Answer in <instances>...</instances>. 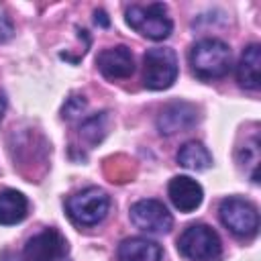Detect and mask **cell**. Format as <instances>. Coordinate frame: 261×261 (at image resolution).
Listing matches in <instances>:
<instances>
[{
  "instance_id": "cell-1",
  "label": "cell",
  "mask_w": 261,
  "mask_h": 261,
  "mask_svg": "<svg viewBox=\"0 0 261 261\" xmlns=\"http://www.w3.org/2000/svg\"><path fill=\"white\" fill-rule=\"evenodd\" d=\"M190 65L200 80L224 77L232 67L230 47L220 39H202L190 49Z\"/></svg>"
},
{
  "instance_id": "cell-2",
  "label": "cell",
  "mask_w": 261,
  "mask_h": 261,
  "mask_svg": "<svg viewBox=\"0 0 261 261\" xmlns=\"http://www.w3.org/2000/svg\"><path fill=\"white\" fill-rule=\"evenodd\" d=\"M126 22L139 35L151 41H163L171 35L173 22L167 16V6L163 2L153 4H133L126 8Z\"/></svg>"
},
{
  "instance_id": "cell-3",
  "label": "cell",
  "mask_w": 261,
  "mask_h": 261,
  "mask_svg": "<svg viewBox=\"0 0 261 261\" xmlns=\"http://www.w3.org/2000/svg\"><path fill=\"white\" fill-rule=\"evenodd\" d=\"M179 73L177 55L169 47H153L143 55V84L149 90H167Z\"/></svg>"
},
{
  "instance_id": "cell-4",
  "label": "cell",
  "mask_w": 261,
  "mask_h": 261,
  "mask_svg": "<svg viewBox=\"0 0 261 261\" xmlns=\"http://www.w3.org/2000/svg\"><path fill=\"white\" fill-rule=\"evenodd\" d=\"M65 210H67L69 218L75 224L94 226L100 220H104V216L108 214L110 198L100 188H86V190H82V192H77V194L67 198Z\"/></svg>"
},
{
  "instance_id": "cell-5",
  "label": "cell",
  "mask_w": 261,
  "mask_h": 261,
  "mask_svg": "<svg viewBox=\"0 0 261 261\" xmlns=\"http://www.w3.org/2000/svg\"><path fill=\"white\" fill-rule=\"evenodd\" d=\"M177 251L190 261H216L222 245L208 224H190L177 239Z\"/></svg>"
},
{
  "instance_id": "cell-6",
  "label": "cell",
  "mask_w": 261,
  "mask_h": 261,
  "mask_svg": "<svg viewBox=\"0 0 261 261\" xmlns=\"http://www.w3.org/2000/svg\"><path fill=\"white\" fill-rule=\"evenodd\" d=\"M220 220L222 224L241 239H251L259 230V212L257 208L239 196H228L220 202Z\"/></svg>"
},
{
  "instance_id": "cell-7",
  "label": "cell",
  "mask_w": 261,
  "mask_h": 261,
  "mask_svg": "<svg viewBox=\"0 0 261 261\" xmlns=\"http://www.w3.org/2000/svg\"><path fill=\"white\" fill-rule=\"evenodd\" d=\"M69 245L65 237L55 228H45L43 232L29 239L24 247L27 261H69Z\"/></svg>"
},
{
  "instance_id": "cell-8",
  "label": "cell",
  "mask_w": 261,
  "mask_h": 261,
  "mask_svg": "<svg viewBox=\"0 0 261 261\" xmlns=\"http://www.w3.org/2000/svg\"><path fill=\"white\" fill-rule=\"evenodd\" d=\"M130 220L137 228L145 232H169L173 218L163 202L147 198L130 206Z\"/></svg>"
},
{
  "instance_id": "cell-9",
  "label": "cell",
  "mask_w": 261,
  "mask_h": 261,
  "mask_svg": "<svg viewBox=\"0 0 261 261\" xmlns=\"http://www.w3.org/2000/svg\"><path fill=\"white\" fill-rule=\"evenodd\" d=\"M200 120L198 108L190 102H171L157 116V128L161 135H175L192 128Z\"/></svg>"
},
{
  "instance_id": "cell-10",
  "label": "cell",
  "mask_w": 261,
  "mask_h": 261,
  "mask_svg": "<svg viewBox=\"0 0 261 261\" xmlns=\"http://www.w3.org/2000/svg\"><path fill=\"white\" fill-rule=\"evenodd\" d=\"M96 65L100 73L108 80H124L135 71V59L128 47L118 45V47H108L98 53Z\"/></svg>"
},
{
  "instance_id": "cell-11",
  "label": "cell",
  "mask_w": 261,
  "mask_h": 261,
  "mask_svg": "<svg viewBox=\"0 0 261 261\" xmlns=\"http://www.w3.org/2000/svg\"><path fill=\"white\" fill-rule=\"evenodd\" d=\"M167 196L179 212H194L204 200V190L190 175H175L169 179Z\"/></svg>"
},
{
  "instance_id": "cell-12",
  "label": "cell",
  "mask_w": 261,
  "mask_h": 261,
  "mask_svg": "<svg viewBox=\"0 0 261 261\" xmlns=\"http://www.w3.org/2000/svg\"><path fill=\"white\" fill-rule=\"evenodd\" d=\"M259 69H261V47L253 43L243 51L237 65V82L241 84V88L259 90V84H261Z\"/></svg>"
},
{
  "instance_id": "cell-13",
  "label": "cell",
  "mask_w": 261,
  "mask_h": 261,
  "mask_svg": "<svg viewBox=\"0 0 261 261\" xmlns=\"http://www.w3.org/2000/svg\"><path fill=\"white\" fill-rule=\"evenodd\" d=\"M118 261H161V247L151 239L130 237L118 245Z\"/></svg>"
},
{
  "instance_id": "cell-14",
  "label": "cell",
  "mask_w": 261,
  "mask_h": 261,
  "mask_svg": "<svg viewBox=\"0 0 261 261\" xmlns=\"http://www.w3.org/2000/svg\"><path fill=\"white\" fill-rule=\"evenodd\" d=\"M27 212H29V200L24 194L10 188L0 192V224L4 226L16 224L24 220Z\"/></svg>"
},
{
  "instance_id": "cell-15",
  "label": "cell",
  "mask_w": 261,
  "mask_h": 261,
  "mask_svg": "<svg viewBox=\"0 0 261 261\" xmlns=\"http://www.w3.org/2000/svg\"><path fill=\"white\" fill-rule=\"evenodd\" d=\"M177 163L186 169H192V171H204L212 165V155L202 143L188 141L177 151Z\"/></svg>"
},
{
  "instance_id": "cell-16",
  "label": "cell",
  "mask_w": 261,
  "mask_h": 261,
  "mask_svg": "<svg viewBox=\"0 0 261 261\" xmlns=\"http://www.w3.org/2000/svg\"><path fill=\"white\" fill-rule=\"evenodd\" d=\"M108 124H110V116L108 112H98V114H92L90 118H86L80 126V135L82 139L88 141V145H98L106 133H108Z\"/></svg>"
},
{
  "instance_id": "cell-17",
  "label": "cell",
  "mask_w": 261,
  "mask_h": 261,
  "mask_svg": "<svg viewBox=\"0 0 261 261\" xmlns=\"http://www.w3.org/2000/svg\"><path fill=\"white\" fill-rule=\"evenodd\" d=\"M86 106H88V100H86L84 96H71V98L65 100L63 110H61V116L67 118V120H71V118L80 116V114L86 110Z\"/></svg>"
},
{
  "instance_id": "cell-18",
  "label": "cell",
  "mask_w": 261,
  "mask_h": 261,
  "mask_svg": "<svg viewBox=\"0 0 261 261\" xmlns=\"http://www.w3.org/2000/svg\"><path fill=\"white\" fill-rule=\"evenodd\" d=\"M12 35H14V24H12L10 16L4 10H0V43L8 41Z\"/></svg>"
},
{
  "instance_id": "cell-19",
  "label": "cell",
  "mask_w": 261,
  "mask_h": 261,
  "mask_svg": "<svg viewBox=\"0 0 261 261\" xmlns=\"http://www.w3.org/2000/svg\"><path fill=\"white\" fill-rule=\"evenodd\" d=\"M0 261H24L20 255H16V253H12V251H6V253H2V257H0Z\"/></svg>"
},
{
  "instance_id": "cell-20",
  "label": "cell",
  "mask_w": 261,
  "mask_h": 261,
  "mask_svg": "<svg viewBox=\"0 0 261 261\" xmlns=\"http://www.w3.org/2000/svg\"><path fill=\"white\" fill-rule=\"evenodd\" d=\"M94 16H96V18H94L96 22H100L102 27H108V18H106V12H104V10H96Z\"/></svg>"
},
{
  "instance_id": "cell-21",
  "label": "cell",
  "mask_w": 261,
  "mask_h": 261,
  "mask_svg": "<svg viewBox=\"0 0 261 261\" xmlns=\"http://www.w3.org/2000/svg\"><path fill=\"white\" fill-rule=\"evenodd\" d=\"M4 110H6V98H4V94H0V120L4 116Z\"/></svg>"
}]
</instances>
